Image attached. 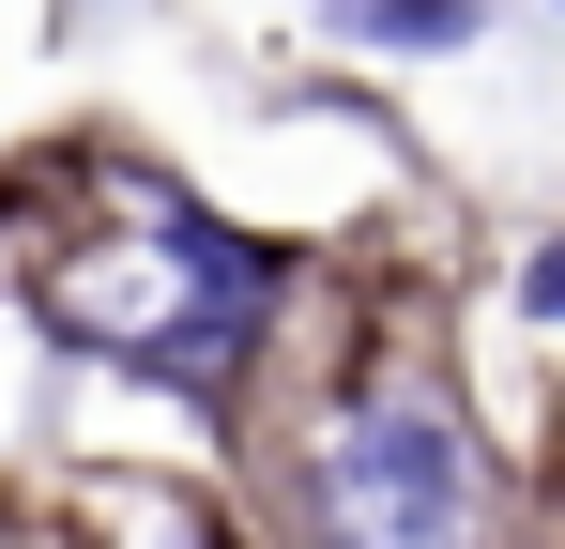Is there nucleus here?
Listing matches in <instances>:
<instances>
[{"instance_id":"obj_3","label":"nucleus","mask_w":565,"mask_h":549,"mask_svg":"<svg viewBox=\"0 0 565 549\" xmlns=\"http://www.w3.org/2000/svg\"><path fill=\"white\" fill-rule=\"evenodd\" d=\"M321 31H352V46H397V62H444L489 31V0H321Z\"/></svg>"},{"instance_id":"obj_4","label":"nucleus","mask_w":565,"mask_h":549,"mask_svg":"<svg viewBox=\"0 0 565 549\" xmlns=\"http://www.w3.org/2000/svg\"><path fill=\"white\" fill-rule=\"evenodd\" d=\"M520 305H535V321H565V245H535V260H520Z\"/></svg>"},{"instance_id":"obj_1","label":"nucleus","mask_w":565,"mask_h":549,"mask_svg":"<svg viewBox=\"0 0 565 549\" xmlns=\"http://www.w3.org/2000/svg\"><path fill=\"white\" fill-rule=\"evenodd\" d=\"M276 290H290L276 245H245L230 214H199V198H169V183H138V229L77 245L31 305H46L62 352H107V366H138V381H169V397H230L245 352L276 336Z\"/></svg>"},{"instance_id":"obj_2","label":"nucleus","mask_w":565,"mask_h":549,"mask_svg":"<svg viewBox=\"0 0 565 549\" xmlns=\"http://www.w3.org/2000/svg\"><path fill=\"white\" fill-rule=\"evenodd\" d=\"M306 549H489V458L444 366H367L306 428Z\"/></svg>"}]
</instances>
